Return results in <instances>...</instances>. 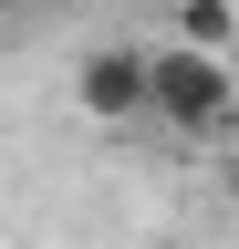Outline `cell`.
<instances>
[{
  "label": "cell",
  "mask_w": 239,
  "mask_h": 249,
  "mask_svg": "<svg viewBox=\"0 0 239 249\" xmlns=\"http://www.w3.org/2000/svg\"><path fill=\"white\" fill-rule=\"evenodd\" d=\"M156 124L187 135V145H229L239 135V62L229 52L156 42Z\"/></svg>",
  "instance_id": "6da1fadb"
},
{
  "label": "cell",
  "mask_w": 239,
  "mask_h": 249,
  "mask_svg": "<svg viewBox=\"0 0 239 249\" xmlns=\"http://www.w3.org/2000/svg\"><path fill=\"white\" fill-rule=\"evenodd\" d=\"M73 104L94 124H146L156 114V42H94L73 62Z\"/></svg>",
  "instance_id": "7a4b0ae2"
},
{
  "label": "cell",
  "mask_w": 239,
  "mask_h": 249,
  "mask_svg": "<svg viewBox=\"0 0 239 249\" xmlns=\"http://www.w3.org/2000/svg\"><path fill=\"white\" fill-rule=\"evenodd\" d=\"M166 42L229 52V62H239V0H166Z\"/></svg>",
  "instance_id": "3957f363"
},
{
  "label": "cell",
  "mask_w": 239,
  "mask_h": 249,
  "mask_svg": "<svg viewBox=\"0 0 239 249\" xmlns=\"http://www.w3.org/2000/svg\"><path fill=\"white\" fill-rule=\"evenodd\" d=\"M219 187H229V197H239V156H229V166H219Z\"/></svg>",
  "instance_id": "277c9868"
}]
</instances>
